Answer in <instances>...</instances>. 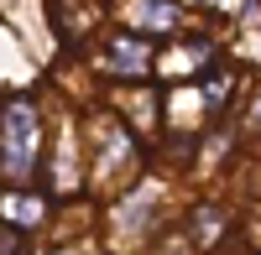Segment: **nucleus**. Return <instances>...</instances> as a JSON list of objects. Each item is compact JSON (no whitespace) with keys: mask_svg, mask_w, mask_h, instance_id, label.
Returning <instances> with one entry per match:
<instances>
[{"mask_svg":"<svg viewBox=\"0 0 261 255\" xmlns=\"http://www.w3.org/2000/svg\"><path fill=\"white\" fill-rule=\"evenodd\" d=\"M32 146H37V115L32 104H11L6 110V167L27 172L32 167Z\"/></svg>","mask_w":261,"mask_h":255,"instance_id":"obj_1","label":"nucleus"}]
</instances>
